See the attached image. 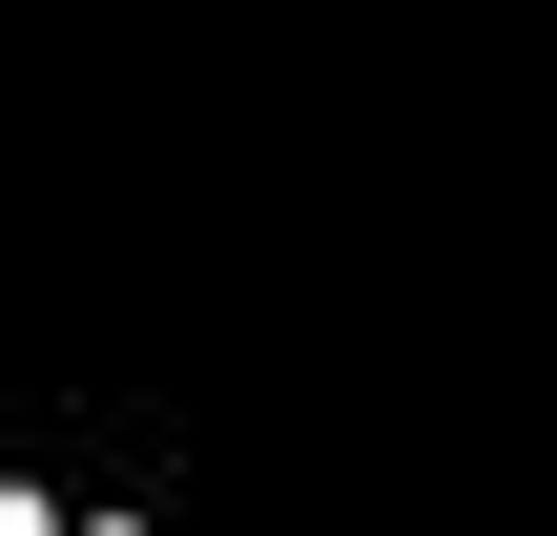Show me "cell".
I'll return each mask as SVG.
<instances>
[{
  "label": "cell",
  "mask_w": 557,
  "mask_h": 536,
  "mask_svg": "<svg viewBox=\"0 0 557 536\" xmlns=\"http://www.w3.org/2000/svg\"><path fill=\"white\" fill-rule=\"evenodd\" d=\"M62 536H145V516H62Z\"/></svg>",
  "instance_id": "2"
},
{
  "label": "cell",
  "mask_w": 557,
  "mask_h": 536,
  "mask_svg": "<svg viewBox=\"0 0 557 536\" xmlns=\"http://www.w3.org/2000/svg\"><path fill=\"white\" fill-rule=\"evenodd\" d=\"M62 516H83V496H21V475H0V536H62Z\"/></svg>",
  "instance_id": "1"
}]
</instances>
